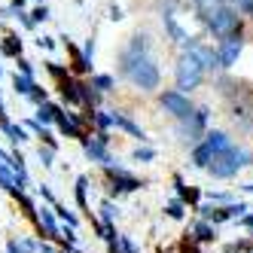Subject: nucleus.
I'll return each instance as SVG.
<instances>
[{"mask_svg":"<svg viewBox=\"0 0 253 253\" xmlns=\"http://www.w3.org/2000/svg\"><path fill=\"white\" fill-rule=\"evenodd\" d=\"M107 250H110V253H140V250H137V244L128 238V235H119L113 244H107Z\"/></svg>","mask_w":253,"mask_h":253,"instance_id":"393cba45","label":"nucleus"},{"mask_svg":"<svg viewBox=\"0 0 253 253\" xmlns=\"http://www.w3.org/2000/svg\"><path fill=\"white\" fill-rule=\"evenodd\" d=\"M46 70H49V74L55 77V80H64V77H70V70H67V67H61V64H55V61H46Z\"/></svg>","mask_w":253,"mask_h":253,"instance_id":"f704fd0d","label":"nucleus"},{"mask_svg":"<svg viewBox=\"0 0 253 253\" xmlns=\"http://www.w3.org/2000/svg\"><path fill=\"white\" fill-rule=\"evenodd\" d=\"M64 40V49L70 52V58H74V64H70V70H74V74H92V61H85L83 58V52L74 46V43H70L67 37H61Z\"/></svg>","mask_w":253,"mask_h":253,"instance_id":"6ab92c4d","label":"nucleus"},{"mask_svg":"<svg viewBox=\"0 0 253 253\" xmlns=\"http://www.w3.org/2000/svg\"><path fill=\"white\" fill-rule=\"evenodd\" d=\"M31 88H34V80H28V77H22V74H15V77H12V92H15V95L28 98V95H31Z\"/></svg>","mask_w":253,"mask_h":253,"instance_id":"c85d7f7f","label":"nucleus"},{"mask_svg":"<svg viewBox=\"0 0 253 253\" xmlns=\"http://www.w3.org/2000/svg\"><path fill=\"white\" fill-rule=\"evenodd\" d=\"M58 110H61L58 104H49V101H46V104H40V107H37V113H34V122L43 125V128H46V125H55Z\"/></svg>","mask_w":253,"mask_h":253,"instance_id":"4be33fe9","label":"nucleus"},{"mask_svg":"<svg viewBox=\"0 0 253 253\" xmlns=\"http://www.w3.org/2000/svg\"><path fill=\"white\" fill-rule=\"evenodd\" d=\"M131 159H134V162H153V159H156V150H153V147H137V150L131 153Z\"/></svg>","mask_w":253,"mask_h":253,"instance_id":"473e14b6","label":"nucleus"},{"mask_svg":"<svg viewBox=\"0 0 253 253\" xmlns=\"http://www.w3.org/2000/svg\"><path fill=\"white\" fill-rule=\"evenodd\" d=\"M0 74H3V67H0Z\"/></svg>","mask_w":253,"mask_h":253,"instance_id":"de8ad7c7","label":"nucleus"},{"mask_svg":"<svg viewBox=\"0 0 253 253\" xmlns=\"http://www.w3.org/2000/svg\"><path fill=\"white\" fill-rule=\"evenodd\" d=\"M85 85L92 88V92H98V95H110L113 88H116V77H110V74H92Z\"/></svg>","mask_w":253,"mask_h":253,"instance_id":"a211bd4d","label":"nucleus"},{"mask_svg":"<svg viewBox=\"0 0 253 253\" xmlns=\"http://www.w3.org/2000/svg\"><path fill=\"white\" fill-rule=\"evenodd\" d=\"M6 253H22V247H19V241H9V247H6Z\"/></svg>","mask_w":253,"mask_h":253,"instance_id":"c03bdc74","label":"nucleus"},{"mask_svg":"<svg viewBox=\"0 0 253 253\" xmlns=\"http://www.w3.org/2000/svg\"><path fill=\"white\" fill-rule=\"evenodd\" d=\"M37 192H40V198H43V202H49L52 208H55V205H58V198H55V195H52V189H49V186H43V183H40V186H37Z\"/></svg>","mask_w":253,"mask_h":253,"instance_id":"e433bc0d","label":"nucleus"},{"mask_svg":"<svg viewBox=\"0 0 253 253\" xmlns=\"http://www.w3.org/2000/svg\"><path fill=\"white\" fill-rule=\"evenodd\" d=\"M15 74H22V77H28V80H34V64L28 61V58H15Z\"/></svg>","mask_w":253,"mask_h":253,"instance_id":"72a5a7b5","label":"nucleus"},{"mask_svg":"<svg viewBox=\"0 0 253 253\" xmlns=\"http://www.w3.org/2000/svg\"><path fill=\"white\" fill-rule=\"evenodd\" d=\"M52 211H55V220H61V223H64L67 229H77V226H80V216H77L74 211H67L64 205H55Z\"/></svg>","mask_w":253,"mask_h":253,"instance_id":"a878e982","label":"nucleus"},{"mask_svg":"<svg viewBox=\"0 0 253 253\" xmlns=\"http://www.w3.org/2000/svg\"><path fill=\"white\" fill-rule=\"evenodd\" d=\"M55 125H58V131H61L64 137H77V140L85 137V119H83L80 113H64V110H58Z\"/></svg>","mask_w":253,"mask_h":253,"instance_id":"1a4fd4ad","label":"nucleus"},{"mask_svg":"<svg viewBox=\"0 0 253 253\" xmlns=\"http://www.w3.org/2000/svg\"><path fill=\"white\" fill-rule=\"evenodd\" d=\"M110 19H113V22L122 19V9H119V6H110Z\"/></svg>","mask_w":253,"mask_h":253,"instance_id":"79ce46f5","label":"nucleus"},{"mask_svg":"<svg viewBox=\"0 0 253 253\" xmlns=\"http://www.w3.org/2000/svg\"><path fill=\"white\" fill-rule=\"evenodd\" d=\"M116 216H119V208L113 205V198H101L98 216H95V220H98L101 226H116Z\"/></svg>","mask_w":253,"mask_h":253,"instance_id":"aec40b11","label":"nucleus"},{"mask_svg":"<svg viewBox=\"0 0 253 253\" xmlns=\"http://www.w3.org/2000/svg\"><path fill=\"white\" fill-rule=\"evenodd\" d=\"M80 52H83V58H85V61H92V58H95V37H88L85 46H83Z\"/></svg>","mask_w":253,"mask_h":253,"instance_id":"4c0bfd02","label":"nucleus"},{"mask_svg":"<svg viewBox=\"0 0 253 253\" xmlns=\"http://www.w3.org/2000/svg\"><path fill=\"white\" fill-rule=\"evenodd\" d=\"M208 122H211V107H195L189 119L177 122V134H180V140H186V143H192V147H195V143L205 137Z\"/></svg>","mask_w":253,"mask_h":253,"instance_id":"39448f33","label":"nucleus"},{"mask_svg":"<svg viewBox=\"0 0 253 253\" xmlns=\"http://www.w3.org/2000/svg\"><path fill=\"white\" fill-rule=\"evenodd\" d=\"M0 128L6 131V137L12 143H25L28 140V131H25V125H15V122H6V125H0Z\"/></svg>","mask_w":253,"mask_h":253,"instance_id":"bb28decb","label":"nucleus"},{"mask_svg":"<svg viewBox=\"0 0 253 253\" xmlns=\"http://www.w3.org/2000/svg\"><path fill=\"white\" fill-rule=\"evenodd\" d=\"M37 46H40V49H55V40H52V37H40Z\"/></svg>","mask_w":253,"mask_h":253,"instance_id":"a19ab883","label":"nucleus"},{"mask_svg":"<svg viewBox=\"0 0 253 253\" xmlns=\"http://www.w3.org/2000/svg\"><path fill=\"white\" fill-rule=\"evenodd\" d=\"M238 226H241V229H247V232H253V208L241 216V220H238Z\"/></svg>","mask_w":253,"mask_h":253,"instance_id":"ea45409f","label":"nucleus"},{"mask_svg":"<svg viewBox=\"0 0 253 253\" xmlns=\"http://www.w3.org/2000/svg\"><path fill=\"white\" fill-rule=\"evenodd\" d=\"M37 253H58V250L52 247V244H43V241H40V250H37Z\"/></svg>","mask_w":253,"mask_h":253,"instance_id":"37998d69","label":"nucleus"},{"mask_svg":"<svg viewBox=\"0 0 253 253\" xmlns=\"http://www.w3.org/2000/svg\"><path fill=\"white\" fill-rule=\"evenodd\" d=\"M104 174H107V180H110V195H128V192H137V189H143L147 186V180H140V177H134L131 171H125L122 165H110V168H104Z\"/></svg>","mask_w":253,"mask_h":253,"instance_id":"423d86ee","label":"nucleus"},{"mask_svg":"<svg viewBox=\"0 0 253 253\" xmlns=\"http://www.w3.org/2000/svg\"><path fill=\"white\" fill-rule=\"evenodd\" d=\"M58 253H61V250H58ZM64 253H67V250H64Z\"/></svg>","mask_w":253,"mask_h":253,"instance_id":"8fccbe9b","label":"nucleus"},{"mask_svg":"<svg viewBox=\"0 0 253 253\" xmlns=\"http://www.w3.org/2000/svg\"><path fill=\"white\" fill-rule=\"evenodd\" d=\"M180 253H202V244H198V241L192 238V235L186 232L183 238H180Z\"/></svg>","mask_w":253,"mask_h":253,"instance_id":"c756f323","label":"nucleus"},{"mask_svg":"<svg viewBox=\"0 0 253 253\" xmlns=\"http://www.w3.org/2000/svg\"><path fill=\"white\" fill-rule=\"evenodd\" d=\"M165 216H168V220H183V216H186V205L183 202H180V198H171V202L165 205Z\"/></svg>","mask_w":253,"mask_h":253,"instance_id":"cd10ccee","label":"nucleus"},{"mask_svg":"<svg viewBox=\"0 0 253 253\" xmlns=\"http://www.w3.org/2000/svg\"><path fill=\"white\" fill-rule=\"evenodd\" d=\"M223 253H253V235H244V238H235L223 244Z\"/></svg>","mask_w":253,"mask_h":253,"instance_id":"b1692460","label":"nucleus"},{"mask_svg":"<svg viewBox=\"0 0 253 253\" xmlns=\"http://www.w3.org/2000/svg\"><path fill=\"white\" fill-rule=\"evenodd\" d=\"M74 198H77V208L92 216V211H88V177H85V174L77 177V183H74Z\"/></svg>","mask_w":253,"mask_h":253,"instance_id":"412c9836","label":"nucleus"},{"mask_svg":"<svg viewBox=\"0 0 253 253\" xmlns=\"http://www.w3.org/2000/svg\"><path fill=\"white\" fill-rule=\"evenodd\" d=\"M159 253H165V250H159Z\"/></svg>","mask_w":253,"mask_h":253,"instance_id":"09e8293b","label":"nucleus"},{"mask_svg":"<svg viewBox=\"0 0 253 253\" xmlns=\"http://www.w3.org/2000/svg\"><path fill=\"white\" fill-rule=\"evenodd\" d=\"M241 192H244V195H253V183H244V186H241Z\"/></svg>","mask_w":253,"mask_h":253,"instance_id":"a18cd8bd","label":"nucleus"},{"mask_svg":"<svg viewBox=\"0 0 253 253\" xmlns=\"http://www.w3.org/2000/svg\"><path fill=\"white\" fill-rule=\"evenodd\" d=\"M119 74L140 92H156L162 83V70L153 55H131L125 49L119 52Z\"/></svg>","mask_w":253,"mask_h":253,"instance_id":"f257e3e1","label":"nucleus"},{"mask_svg":"<svg viewBox=\"0 0 253 253\" xmlns=\"http://www.w3.org/2000/svg\"><path fill=\"white\" fill-rule=\"evenodd\" d=\"M110 116H113V128H119V131H125L128 137H134V140H140V143H147L150 137H147V131L140 128V125L125 113V110H110Z\"/></svg>","mask_w":253,"mask_h":253,"instance_id":"9d476101","label":"nucleus"},{"mask_svg":"<svg viewBox=\"0 0 253 253\" xmlns=\"http://www.w3.org/2000/svg\"><path fill=\"white\" fill-rule=\"evenodd\" d=\"M0 55L22 58V37H19V34H6V37L0 40Z\"/></svg>","mask_w":253,"mask_h":253,"instance_id":"5701e85b","label":"nucleus"},{"mask_svg":"<svg viewBox=\"0 0 253 253\" xmlns=\"http://www.w3.org/2000/svg\"><path fill=\"white\" fill-rule=\"evenodd\" d=\"M159 107H162L168 116H174L177 122L189 119L192 110H195V104L189 101V95H180L177 88H165V92H159Z\"/></svg>","mask_w":253,"mask_h":253,"instance_id":"0eeeda50","label":"nucleus"},{"mask_svg":"<svg viewBox=\"0 0 253 253\" xmlns=\"http://www.w3.org/2000/svg\"><path fill=\"white\" fill-rule=\"evenodd\" d=\"M46 19H49V6H46V3L31 12V22H34V25H40V22H46Z\"/></svg>","mask_w":253,"mask_h":253,"instance_id":"c9c22d12","label":"nucleus"},{"mask_svg":"<svg viewBox=\"0 0 253 253\" xmlns=\"http://www.w3.org/2000/svg\"><path fill=\"white\" fill-rule=\"evenodd\" d=\"M162 22H165V28H168V34H171V37H174L180 46H183V52H189V49L195 46V37H189V34H186L183 28H180V25H177V19H174V12H171V9H165V12H162Z\"/></svg>","mask_w":253,"mask_h":253,"instance_id":"f8f14e48","label":"nucleus"},{"mask_svg":"<svg viewBox=\"0 0 253 253\" xmlns=\"http://www.w3.org/2000/svg\"><path fill=\"white\" fill-rule=\"evenodd\" d=\"M28 101L40 107V104H46V101H49V92H46L43 85H37V83H34V88H31V95H28Z\"/></svg>","mask_w":253,"mask_h":253,"instance_id":"7c9ffc66","label":"nucleus"},{"mask_svg":"<svg viewBox=\"0 0 253 253\" xmlns=\"http://www.w3.org/2000/svg\"><path fill=\"white\" fill-rule=\"evenodd\" d=\"M19 247H22V253H37V250H40V241H31V238H25Z\"/></svg>","mask_w":253,"mask_h":253,"instance_id":"58836bf2","label":"nucleus"},{"mask_svg":"<svg viewBox=\"0 0 253 253\" xmlns=\"http://www.w3.org/2000/svg\"><path fill=\"white\" fill-rule=\"evenodd\" d=\"M174 83H177V92L180 95H189V92H195V88L205 83V67L198 64V58L192 55V52H183V55L177 58Z\"/></svg>","mask_w":253,"mask_h":253,"instance_id":"20e7f679","label":"nucleus"},{"mask_svg":"<svg viewBox=\"0 0 253 253\" xmlns=\"http://www.w3.org/2000/svg\"><path fill=\"white\" fill-rule=\"evenodd\" d=\"M192 3H198V6H202V3H213V0H192Z\"/></svg>","mask_w":253,"mask_h":253,"instance_id":"49530a36","label":"nucleus"},{"mask_svg":"<svg viewBox=\"0 0 253 253\" xmlns=\"http://www.w3.org/2000/svg\"><path fill=\"white\" fill-rule=\"evenodd\" d=\"M189 52H192V55L198 58V64L205 67V74H208V70H211V74H213V70H220V61H216V49H213V46L195 43V46H192Z\"/></svg>","mask_w":253,"mask_h":253,"instance_id":"2eb2a0df","label":"nucleus"},{"mask_svg":"<svg viewBox=\"0 0 253 253\" xmlns=\"http://www.w3.org/2000/svg\"><path fill=\"white\" fill-rule=\"evenodd\" d=\"M241 52H244V34L220 40V46H216V61H220V70H232L235 64H238Z\"/></svg>","mask_w":253,"mask_h":253,"instance_id":"6e6552de","label":"nucleus"},{"mask_svg":"<svg viewBox=\"0 0 253 253\" xmlns=\"http://www.w3.org/2000/svg\"><path fill=\"white\" fill-rule=\"evenodd\" d=\"M37 159H40V165H43V168H52V165H55V150L40 147V150H37Z\"/></svg>","mask_w":253,"mask_h":253,"instance_id":"2f4dec72","label":"nucleus"},{"mask_svg":"<svg viewBox=\"0 0 253 253\" xmlns=\"http://www.w3.org/2000/svg\"><path fill=\"white\" fill-rule=\"evenodd\" d=\"M171 183H174V198H180V202H183L186 208H198V205H202V189H195V186H186V180L183 177H180V174H174L171 177Z\"/></svg>","mask_w":253,"mask_h":253,"instance_id":"9b49d317","label":"nucleus"},{"mask_svg":"<svg viewBox=\"0 0 253 253\" xmlns=\"http://www.w3.org/2000/svg\"><path fill=\"white\" fill-rule=\"evenodd\" d=\"M37 226H40V232H43V238L58 241V232H61V226H58V220H55V211H52V208H43V211L37 213Z\"/></svg>","mask_w":253,"mask_h":253,"instance_id":"4468645a","label":"nucleus"},{"mask_svg":"<svg viewBox=\"0 0 253 253\" xmlns=\"http://www.w3.org/2000/svg\"><path fill=\"white\" fill-rule=\"evenodd\" d=\"M202 22L208 25V31L213 34V37H220V40L244 34L238 9L229 6V3H220V0H213V3H202Z\"/></svg>","mask_w":253,"mask_h":253,"instance_id":"f03ea898","label":"nucleus"},{"mask_svg":"<svg viewBox=\"0 0 253 253\" xmlns=\"http://www.w3.org/2000/svg\"><path fill=\"white\" fill-rule=\"evenodd\" d=\"M189 235L198 241V244H216L220 241V235H216V226H211V223H205V220H195L192 223V229H189Z\"/></svg>","mask_w":253,"mask_h":253,"instance_id":"dca6fc26","label":"nucleus"},{"mask_svg":"<svg viewBox=\"0 0 253 253\" xmlns=\"http://www.w3.org/2000/svg\"><path fill=\"white\" fill-rule=\"evenodd\" d=\"M58 92H61V98H64L67 104H83V83L74 80V77L58 80Z\"/></svg>","mask_w":253,"mask_h":253,"instance_id":"f3484780","label":"nucleus"},{"mask_svg":"<svg viewBox=\"0 0 253 253\" xmlns=\"http://www.w3.org/2000/svg\"><path fill=\"white\" fill-rule=\"evenodd\" d=\"M202 143L211 150V156H220V153H226V150L232 147V137H229V131L208 128V131H205V137H202Z\"/></svg>","mask_w":253,"mask_h":253,"instance_id":"ddd939ff","label":"nucleus"},{"mask_svg":"<svg viewBox=\"0 0 253 253\" xmlns=\"http://www.w3.org/2000/svg\"><path fill=\"white\" fill-rule=\"evenodd\" d=\"M250 165H253V153L232 143L226 153H220V156L211 159V165H208L205 171H208L213 180H232V177H238V174H241L244 168H250Z\"/></svg>","mask_w":253,"mask_h":253,"instance_id":"7ed1b4c3","label":"nucleus"}]
</instances>
